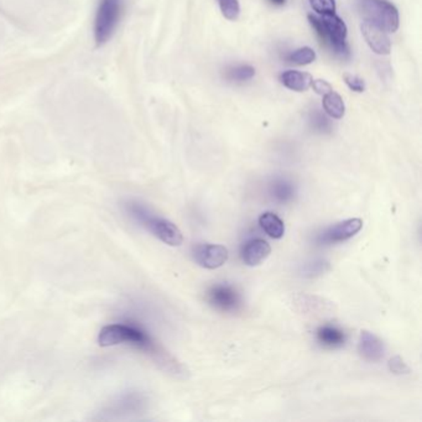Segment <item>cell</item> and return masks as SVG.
<instances>
[{"label": "cell", "instance_id": "1", "mask_svg": "<svg viewBox=\"0 0 422 422\" xmlns=\"http://www.w3.org/2000/svg\"><path fill=\"white\" fill-rule=\"evenodd\" d=\"M98 343L102 347H113L118 345H134L153 355L165 369L174 373H182L184 369L171 355L165 353L155 343L153 338L141 327L133 324H114L104 326L98 335Z\"/></svg>", "mask_w": 422, "mask_h": 422}, {"label": "cell", "instance_id": "2", "mask_svg": "<svg viewBox=\"0 0 422 422\" xmlns=\"http://www.w3.org/2000/svg\"><path fill=\"white\" fill-rule=\"evenodd\" d=\"M124 211L133 221L170 247H180L184 236L175 223L156 216L149 207L135 200L124 202Z\"/></svg>", "mask_w": 422, "mask_h": 422}, {"label": "cell", "instance_id": "3", "mask_svg": "<svg viewBox=\"0 0 422 422\" xmlns=\"http://www.w3.org/2000/svg\"><path fill=\"white\" fill-rule=\"evenodd\" d=\"M309 24L312 25L319 39L324 42V45L330 47L335 55L347 58L350 57V51L347 39V25L340 16L335 14L317 16L309 15Z\"/></svg>", "mask_w": 422, "mask_h": 422}, {"label": "cell", "instance_id": "4", "mask_svg": "<svg viewBox=\"0 0 422 422\" xmlns=\"http://www.w3.org/2000/svg\"><path fill=\"white\" fill-rule=\"evenodd\" d=\"M148 400L146 397L136 392H123L118 397H113L108 404L104 405L101 411L97 412L94 420L102 421H115L128 418L132 415L141 414L146 409Z\"/></svg>", "mask_w": 422, "mask_h": 422}, {"label": "cell", "instance_id": "5", "mask_svg": "<svg viewBox=\"0 0 422 422\" xmlns=\"http://www.w3.org/2000/svg\"><path fill=\"white\" fill-rule=\"evenodd\" d=\"M358 6L364 21L379 26L386 32H395L399 27V13L388 0H359Z\"/></svg>", "mask_w": 422, "mask_h": 422}, {"label": "cell", "instance_id": "6", "mask_svg": "<svg viewBox=\"0 0 422 422\" xmlns=\"http://www.w3.org/2000/svg\"><path fill=\"white\" fill-rule=\"evenodd\" d=\"M123 4L124 0H99L94 21V37L98 45H103L113 37L122 16Z\"/></svg>", "mask_w": 422, "mask_h": 422}, {"label": "cell", "instance_id": "7", "mask_svg": "<svg viewBox=\"0 0 422 422\" xmlns=\"http://www.w3.org/2000/svg\"><path fill=\"white\" fill-rule=\"evenodd\" d=\"M362 226H363V221L361 218L345 219V221L340 222L335 226L326 229L324 232L319 234L316 241L321 245L345 242L350 238L354 237L355 234L361 231Z\"/></svg>", "mask_w": 422, "mask_h": 422}, {"label": "cell", "instance_id": "8", "mask_svg": "<svg viewBox=\"0 0 422 422\" xmlns=\"http://www.w3.org/2000/svg\"><path fill=\"white\" fill-rule=\"evenodd\" d=\"M208 302L223 312H236L241 307V296L236 288L226 283L212 286L207 294Z\"/></svg>", "mask_w": 422, "mask_h": 422}, {"label": "cell", "instance_id": "9", "mask_svg": "<svg viewBox=\"0 0 422 422\" xmlns=\"http://www.w3.org/2000/svg\"><path fill=\"white\" fill-rule=\"evenodd\" d=\"M229 252L219 244H201L193 249V259L200 267L210 270L221 268L228 262Z\"/></svg>", "mask_w": 422, "mask_h": 422}, {"label": "cell", "instance_id": "10", "mask_svg": "<svg viewBox=\"0 0 422 422\" xmlns=\"http://www.w3.org/2000/svg\"><path fill=\"white\" fill-rule=\"evenodd\" d=\"M358 352L363 359L376 363L385 355V345L378 335L369 331H362L358 340Z\"/></svg>", "mask_w": 422, "mask_h": 422}, {"label": "cell", "instance_id": "11", "mask_svg": "<svg viewBox=\"0 0 422 422\" xmlns=\"http://www.w3.org/2000/svg\"><path fill=\"white\" fill-rule=\"evenodd\" d=\"M362 32L366 39V44L369 45L373 52L378 55H389L392 50L390 39L388 37L386 31L381 29L379 26L371 24L369 21H364L362 24Z\"/></svg>", "mask_w": 422, "mask_h": 422}, {"label": "cell", "instance_id": "12", "mask_svg": "<svg viewBox=\"0 0 422 422\" xmlns=\"http://www.w3.org/2000/svg\"><path fill=\"white\" fill-rule=\"evenodd\" d=\"M271 247L264 239H252L243 245L242 260L247 267H257L268 259Z\"/></svg>", "mask_w": 422, "mask_h": 422}, {"label": "cell", "instance_id": "13", "mask_svg": "<svg viewBox=\"0 0 422 422\" xmlns=\"http://www.w3.org/2000/svg\"><path fill=\"white\" fill-rule=\"evenodd\" d=\"M317 340L326 348L335 350L345 345V335L335 326H322L317 330Z\"/></svg>", "mask_w": 422, "mask_h": 422}, {"label": "cell", "instance_id": "14", "mask_svg": "<svg viewBox=\"0 0 422 422\" xmlns=\"http://www.w3.org/2000/svg\"><path fill=\"white\" fill-rule=\"evenodd\" d=\"M314 78L311 75L306 72H300V71H286L280 76V81L285 87L296 91V92H305L311 87Z\"/></svg>", "mask_w": 422, "mask_h": 422}, {"label": "cell", "instance_id": "15", "mask_svg": "<svg viewBox=\"0 0 422 422\" xmlns=\"http://www.w3.org/2000/svg\"><path fill=\"white\" fill-rule=\"evenodd\" d=\"M259 224L264 232L273 239H281L285 234V224L273 212H265L259 217Z\"/></svg>", "mask_w": 422, "mask_h": 422}, {"label": "cell", "instance_id": "16", "mask_svg": "<svg viewBox=\"0 0 422 422\" xmlns=\"http://www.w3.org/2000/svg\"><path fill=\"white\" fill-rule=\"evenodd\" d=\"M324 112L330 115L331 118H343L345 113V102L338 93L333 89L331 92L326 93L322 101Z\"/></svg>", "mask_w": 422, "mask_h": 422}, {"label": "cell", "instance_id": "17", "mask_svg": "<svg viewBox=\"0 0 422 422\" xmlns=\"http://www.w3.org/2000/svg\"><path fill=\"white\" fill-rule=\"evenodd\" d=\"M270 195L279 203H288L294 198V186L285 179H276L270 185Z\"/></svg>", "mask_w": 422, "mask_h": 422}, {"label": "cell", "instance_id": "18", "mask_svg": "<svg viewBox=\"0 0 422 422\" xmlns=\"http://www.w3.org/2000/svg\"><path fill=\"white\" fill-rule=\"evenodd\" d=\"M331 270V264L327 260L324 259H316L311 260L309 263H305L300 268V274L301 276L306 279H314L322 276L326 273H328Z\"/></svg>", "mask_w": 422, "mask_h": 422}, {"label": "cell", "instance_id": "19", "mask_svg": "<svg viewBox=\"0 0 422 422\" xmlns=\"http://www.w3.org/2000/svg\"><path fill=\"white\" fill-rule=\"evenodd\" d=\"M254 75H255V70L249 65H241V66L229 68L226 71V78L234 82H245L252 79Z\"/></svg>", "mask_w": 422, "mask_h": 422}, {"label": "cell", "instance_id": "20", "mask_svg": "<svg viewBox=\"0 0 422 422\" xmlns=\"http://www.w3.org/2000/svg\"><path fill=\"white\" fill-rule=\"evenodd\" d=\"M288 60L295 65L305 66V65L312 63L316 60V53L311 47H301L299 50L291 52L288 56Z\"/></svg>", "mask_w": 422, "mask_h": 422}, {"label": "cell", "instance_id": "21", "mask_svg": "<svg viewBox=\"0 0 422 422\" xmlns=\"http://www.w3.org/2000/svg\"><path fill=\"white\" fill-rule=\"evenodd\" d=\"M222 14L228 20H237L241 14V6L238 0H218Z\"/></svg>", "mask_w": 422, "mask_h": 422}, {"label": "cell", "instance_id": "22", "mask_svg": "<svg viewBox=\"0 0 422 422\" xmlns=\"http://www.w3.org/2000/svg\"><path fill=\"white\" fill-rule=\"evenodd\" d=\"M309 123L311 127L319 133H327L331 130L330 120L326 115L321 113L319 109H314V112L309 115Z\"/></svg>", "mask_w": 422, "mask_h": 422}, {"label": "cell", "instance_id": "23", "mask_svg": "<svg viewBox=\"0 0 422 422\" xmlns=\"http://www.w3.org/2000/svg\"><path fill=\"white\" fill-rule=\"evenodd\" d=\"M309 4L319 15L335 14V0H309Z\"/></svg>", "mask_w": 422, "mask_h": 422}, {"label": "cell", "instance_id": "24", "mask_svg": "<svg viewBox=\"0 0 422 422\" xmlns=\"http://www.w3.org/2000/svg\"><path fill=\"white\" fill-rule=\"evenodd\" d=\"M343 79H345V84L357 93L364 92L366 89V83L362 79L361 77L352 75V73H345L343 75Z\"/></svg>", "mask_w": 422, "mask_h": 422}, {"label": "cell", "instance_id": "25", "mask_svg": "<svg viewBox=\"0 0 422 422\" xmlns=\"http://www.w3.org/2000/svg\"><path fill=\"white\" fill-rule=\"evenodd\" d=\"M389 369L397 376H402V374L410 373V368L407 366V363L399 355L392 357V359L389 361Z\"/></svg>", "mask_w": 422, "mask_h": 422}, {"label": "cell", "instance_id": "26", "mask_svg": "<svg viewBox=\"0 0 422 422\" xmlns=\"http://www.w3.org/2000/svg\"><path fill=\"white\" fill-rule=\"evenodd\" d=\"M311 87L314 88V92L317 93V94H321V96H324L326 93L332 91V86H331L330 83L324 81V79H312Z\"/></svg>", "mask_w": 422, "mask_h": 422}, {"label": "cell", "instance_id": "27", "mask_svg": "<svg viewBox=\"0 0 422 422\" xmlns=\"http://www.w3.org/2000/svg\"><path fill=\"white\" fill-rule=\"evenodd\" d=\"M274 6H281L286 3V0H269Z\"/></svg>", "mask_w": 422, "mask_h": 422}]
</instances>
